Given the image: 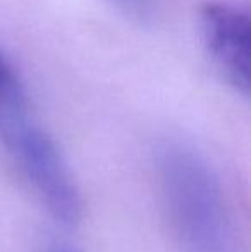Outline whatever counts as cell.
<instances>
[{
    "label": "cell",
    "mask_w": 251,
    "mask_h": 252,
    "mask_svg": "<svg viewBox=\"0 0 251 252\" xmlns=\"http://www.w3.org/2000/svg\"><path fill=\"white\" fill-rule=\"evenodd\" d=\"M165 190L176 226L193 252H227V223L214 177L194 156L165 159Z\"/></svg>",
    "instance_id": "obj_1"
},
{
    "label": "cell",
    "mask_w": 251,
    "mask_h": 252,
    "mask_svg": "<svg viewBox=\"0 0 251 252\" xmlns=\"http://www.w3.org/2000/svg\"><path fill=\"white\" fill-rule=\"evenodd\" d=\"M0 122L9 148L52 213L67 225L77 223L79 194L50 137L21 115V106L0 112Z\"/></svg>",
    "instance_id": "obj_2"
},
{
    "label": "cell",
    "mask_w": 251,
    "mask_h": 252,
    "mask_svg": "<svg viewBox=\"0 0 251 252\" xmlns=\"http://www.w3.org/2000/svg\"><path fill=\"white\" fill-rule=\"evenodd\" d=\"M201 40L224 77L245 96L251 90V26L243 9L208 2L200 10Z\"/></svg>",
    "instance_id": "obj_3"
},
{
    "label": "cell",
    "mask_w": 251,
    "mask_h": 252,
    "mask_svg": "<svg viewBox=\"0 0 251 252\" xmlns=\"http://www.w3.org/2000/svg\"><path fill=\"white\" fill-rule=\"evenodd\" d=\"M21 106V90L5 60L0 57V112Z\"/></svg>",
    "instance_id": "obj_4"
},
{
    "label": "cell",
    "mask_w": 251,
    "mask_h": 252,
    "mask_svg": "<svg viewBox=\"0 0 251 252\" xmlns=\"http://www.w3.org/2000/svg\"><path fill=\"white\" fill-rule=\"evenodd\" d=\"M115 3L121 5L126 12L133 14V16L144 17L146 14H150L153 0H115Z\"/></svg>",
    "instance_id": "obj_5"
},
{
    "label": "cell",
    "mask_w": 251,
    "mask_h": 252,
    "mask_svg": "<svg viewBox=\"0 0 251 252\" xmlns=\"http://www.w3.org/2000/svg\"><path fill=\"white\" fill-rule=\"evenodd\" d=\"M57 252H74V251H67V249H61V251H57Z\"/></svg>",
    "instance_id": "obj_6"
}]
</instances>
